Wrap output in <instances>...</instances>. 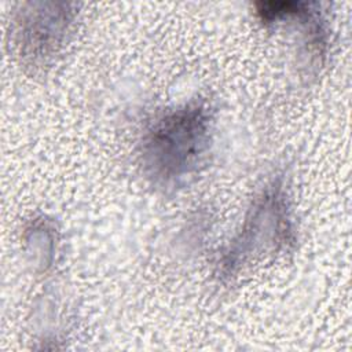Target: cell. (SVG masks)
Wrapping results in <instances>:
<instances>
[{"instance_id":"obj_1","label":"cell","mask_w":352,"mask_h":352,"mask_svg":"<svg viewBox=\"0 0 352 352\" xmlns=\"http://www.w3.org/2000/svg\"><path fill=\"white\" fill-rule=\"evenodd\" d=\"M208 113L201 106L177 110L151 129L144 162L157 182L177 183L188 175L208 146Z\"/></svg>"},{"instance_id":"obj_2","label":"cell","mask_w":352,"mask_h":352,"mask_svg":"<svg viewBox=\"0 0 352 352\" xmlns=\"http://www.w3.org/2000/svg\"><path fill=\"white\" fill-rule=\"evenodd\" d=\"M26 21L21 19L18 43L21 52L33 58V60L50 56L63 38L67 25V14L60 12H37L28 14Z\"/></svg>"}]
</instances>
